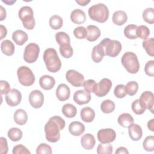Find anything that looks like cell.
Returning <instances> with one entry per match:
<instances>
[{
	"label": "cell",
	"mask_w": 154,
	"mask_h": 154,
	"mask_svg": "<svg viewBox=\"0 0 154 154\" xmlns=\"http://www.w3.org/2000/svg\"><path fill=\"white\" fill-rule=\"evenodd\" d=\"M121 62L126 70L132 74L137 73L140 69V63L136 54L132 52H126L122 57Z\"/></svg>",
	"instance_id": "obj_4"
},
{
	"label": "cell",
	"mask_w": 154,
	"mask_h": 154,
	"mask_svg": "<svg viewBox=\"0 0 154 154\" xmlns=\"http://www.w3.org/2000/svg\"><path fill=\"white\" fill-rule=\"evenodd\" d=\"M13 154H30V151L24 146L18 144L15 146L12 151Z\"/></svg>",
	"instance_id": "obj_48"
},
{
	"label": "cell",
	"mask_w": 154,
	"mask_h": 154,
	"mask_svg": "<svg viewBox=\"0 0 154 154\" xmlns=\"http://www.w3.org/2000/svg\"><path fill=\"white\" fill-rule=\"evenodd\" d=\"M22 131L17 128H12L7 132V135L12 141H17L22 137Z\"/></svg>",
	"instance_id": "obj_32"
},
{
	"label": "cell",
	"mask_w": 154,
	"mask_h": 154,
	"mask_svg": "<svg viewBox=\"0 0 154 154\" xmlns=\"http://www.w3.org/2000/svg\"><path fill=\"white\" fill-rule=\"evenodd\" d=\"M70 94V90L69 87L65 84H60L56 89V96L60 101H65L67 100Z\"/></svg>",
	"instance_id": "obj_16"
},
{
	"label": "cell",
	"mask_w": 154,
	"mask_h": 154,
	"mask_svg": "<svg viewBox=\"0 0 154 154\" xmlns=\"http://www.w3.org/2000/svg\"><path fill=\"white\" fill-rule=\"evenodd\" d=\"M132 109L133 111V112L137 114V115H140V114H142L144 112V111H146V108L141 105V103H140L139 99H136L132 103Z\"/></svg>",
	"instance_id": "obj_43"
},
{
	"label": "cell",
	"mask_w": 154,
	"mask_h": 154,
	"mask_svg": "<svg viewBox=\"0 0 154 154\" xmlns=\"http://www.w3.org/2000/svg\"><path fill=\"white\" fill-rule=\"evenodd\" d=\"M8 147L7 144V141L5 138H0V153L1 154H6L8 152Z\"/></svg>",
	"instance_id": "obj_50"
},
{
	"label": "cell",
	"mask_w": 154,
	"mask_h": 154,
	"mask_svg": "<svg viewBox=\"0 0 154 154\" xmlns=\"http://www.w3.org/2000/svg\"><path fill=\"white\" fill-rule=\"evenodd\" d=\"M40 52L38 45L35 43H30L26 45L23 53V59L28 63H32L37 61Z\"/></svg>",
	"instance_id": "obj_8"
},
{
	"label": "cell",
	"mask_w": 154,
	"mask_h": 154,
	"mask_svg": "<svg viewBox=\"0 0 154 154\" xmlns=\"http://www.w3.org/2000/svg\"><path fill=\"white\" fill-rule=\"evenodd\" d=\"M90 100V94L83 90H79L76 91L73 94V100L78 105L88 103Z\"/></svg>",
	"instance_id": "obj_15"
},
{
	"label": "cell",
	"mask_w": 154,
	"mask_h": 154,
	"mask_svg": "<svg viewBox=\"0 0 154 154\" xmlns=\"http://www.w3.org/2000/svg\"><path fill=\"white\" fill-rule=\"evenodd\" d=\"M119 124L124 128H128L134 123V119L129 113H123L120 114L117 119Z\"/></svg>",
	"instance_id": "obj_29"
},
{
	"label": "cell",
	"mask_w": 154,
	"mask_h": 154,
	"mask_svg": "<svg viewBox=\"0 0 154 154\" xmlns=\"http://www.w3.org/2000/svg\"><path fill=\"white\" fill-rule=\"evenodd\" d=\"M6 15L7 13L5 9L2 5H0V20L2 21L5 19L6 17Z\"/></svg>",
	"instance_id": "obj_53"
},
{
	"label": "cell",
	"mask_w": 154,
	"mask_h": 154,
	"mask_svg": "<svg viewBox=\"0 0 154 154\" xmlns=\"http://www.w3.org/2000/svg\"><path fill=\"white\" fill-rule=\"evenodd\" d=\"M143 47L146 50L147 54L153 57L154 55V40L153 38H149L144 40L142 43Z\"/></svg>",
	"instance_id": "obj_33"
},
{
	"label": "cell",
	"mask_w": 154,
	"mask_h": 154,
	"mask_svg": "<svg viewBox=\"0 0 154 154\" xmlns=\"http://www.w3.org/2000/svg\"><path fill=\"white\" fill-rule=\"evenodd\" d=\"M143 18L145 22L149 24L154 23V9L153 8H147L143 12Z\"/></svg>",
	"instance_id": "obj_38"
},
{
	"label": "cell",
	"mask_w": 154,
	"mask_h": 154,
	"mask_svg": "<svg viewBox=\"0 0 154 154\" xmlns=\"http://www.w3.org/2000/svg\"><path fill=\"white\" fill-rule=\"evenodd\" d=\"M55 40L58 45H62L65 44H70V39L69 35L65 32L60 31L55 34Z\"/></svg>",
	"instance_id": "obj_36"
},
{
	"label": "cell",
	"mask_w": 154,
	"mask_h": 154,
	"mask_svg": "<svg viewBox=\"0 0 154 154\" xmlns=\"http://www.w3.org/2000/svg\"><path fill=\"white\" fill-rule=\"evenodd\" d=\"M0 31H1L0 40H2L4 37H5L7 35V30L6 28H5L4 25H0Z\"/></svg>",
	"instance_id": "obj_52"
},
{
	"label": "cell",
	"mask_w": 154,
	"mask_h": 154,
	"mask_svg": "<svg viewBox=\"0 0 154 154\" xmlns=\"http://www.w3.org/2000/svg\"><path fill=\"white\" fill-rule=\"evenodd\" d=\"M143 146L145 150L152 152L154 150V137L153 135L147 136L144 140Z\"/></svg>",
	"instance_id": "obj_41"
},
{
	"label": "cell",
	"mask_w": 154,
	"mask_h": 154,
	"mask_svg": "<svg viewBox=\"0 0 154 154\" xmlns=\"http://www.w3.org/2000/svg\"><path fill=\"white\" fill-rule=\"evenodd\" d=\"M90 0H76V2L81 6H85L88 3H90Z\"/></svg>",
	"instance_id": "obj_56"
},
{
	"label": "cell",
	"mask_w": 154,
	"mask_h": 154,
	"mask_svg": "<svg viewBox=\"0 0 154 154\" xmlns=\"http://www.w3.org/2000/svg\"><path fill=\"white\" fill-rule=\"evenodd\" d=\"M114 94L117 98L121 99L125 97L126 95L125 86L123 84L117 85L114 90Z\"/></svg>",
	"instance_id": "obj_46"
},
{
	"label": "cell",
	"mask_w": 154,
	"mask_h": 154,
	"mask_svg": "<svg viewBox=\"0 0 154 154\" xmlns=\"http://www.w3.org/2000/svg\"><path fill=\"white\" fill-rule=\"evenodd\" d=\"M39 84L43 89L49 90L55 85V80L52 76L45 75L40 77L39 79Z\"/></svg>",
	"instance_id": "obj_18"
},
{
	"label": "cell",
	"mask_w": 154,
	"mask_h": 154,
	"mask_svg": "<svg viewBox=\"0 0 154 154\" xmlns=\"http://www.w3.org/2000/svg\"><path fill=\"white\" fill-rule=\"evenodd\" d=\"M28 99L30 105L34 108L42 107L44 102L43 94L38 90L32 91L29 95Z\"/></svg>",
	"instance_id": "obj_13"
},
{
	"label": "cell",
	"mask_w": 154,
	"mask_h": 154,
	"mask_svg": "<svg viewBox=\"0 0 154 154\" xmlns=\"http://www.w3.org/2000/svg\"><path fill=\"white\" fill-rule=\"evenodd\" d=\"M103 48L105 55L111 57H117L122 50V44L116 40H111L109 38H105L100 43Z\"/></svg>",
	"instance_id": "obj_5"
},
{
	"label": "cell",
	"mask_w": 154,
	"mask_h": 154,
	"mask_svg": "<svg viewBox=\"0 0 154 154\" xmlns=\"http://www.w3.org/2000/svg\"><path fill=\"white\" fill-rule=\"evenodd\" d=\"M125 90L126 94L131 96H134L137 93L138 90V84L134 81L128 82L125 86Z\"/></svg>",
	"instance_id": "obj_39"
},
{
	"label": "cell",
	"mask_w": 154,
	"mask_h": 154,
	"mask_svg": "<svg viewBox=\"0 0 154 154\" xmlns=\"http://www.w3.org/2000/svg\"><path fill=\"white\" fill-rule=\"evenodd\" d=\"M1 49L4 54L7 56H11L14 52L15 47L10 40H5L1 43Z\"/></svg>",
	"instance_id": "obj_28"
},
{
	"label": "cell",
	"mask_w": 154,
	"mask_h": 154,
	"mask_svg": "<svg viewBox=\"0 0 154 154\" xmlns=\"http://www.w3.org/2000/svg\"><path fill=\"white\" fill-rule=\"evenodd\" d=\"M147 128L149 130L153 132L154 131V119H152L147 122Z\"/></svg>",
	"instance_id": "obj_55"
},
{
	"label": "cell",
	"mask_w": 154,
	"mask_h": 154,
	"mask_svg": "<svg viewBox=\"0 0 154 154\" xmlns=\"http://www.w3.org/2000/svg\"><path fill=\"white\" fill-rule=\"evenodd\" d=\"M71 20L76 24H82L86 20V16L84 11L81 9H75L70 14Z\"/></svg>",
	"instance_id": "obj_19"
},
{
	"label": "cell",
	"mask_w": 154,
	"mask_h": 154,
	"mask_svg": "<svg viewBox=\"0 0 154 154\" xmlns=\"http://www.w3.org/2000/svg\"><path fill=\"white\" fill-rule=\"evenodd\" d=\"M62 112L66 117L73 118L76 116L77 109L71 103H66L64 105L62 108Z\"/></svg>",
	"instance_id": "obj_30"
},
{
	"label": "cell",
	"mask_w": 154,
	"mask_h": 154,
	"mask_svg": "<svg viewBox=\"0 0 154 154\" xmlns=\"http://www.w3.org/2000/svg\"><path fill=\"white\" fill-rule=\"evenodd\" d=\"M150 35V30L145 25H140L137 28V37H140L143 40H146Z\"/></svg>",
	"instance_id": "obj_42"
},
{
	"label": "cell",
	"mask_w": 154,
	"mask_h": 154,
	"mask_svg": "<svg viewBox=\"0 0 154 154\" xmlns=\"http://www.w3.org/2000/svg\"><path fill=\"white\" fill-rule=\"evenodd\" d=\"M141 105L146 108L150 111L152 113L153 112L154 106V95L153 93L149 91L143 92L140 99H138Z\"/></svg>",
	"instance_id": "obj_12"
},
{
	"label": "cell",
	"mask_w": 154,
	"mask_h": 154,
	"mask_svg": "<svg viewBox=\"0 0 154 154\" xmlns=\"http://www.w3.org/2000/svg\"><path fill=\"white\" fill-rule=\"evenodd\" d=\"M81 143L85 149L91 150L94 147L96 143L95 138L91 134H85L81 137Z\"/></svg>",
	"instance_id": "obj_20"
},
{
	"label": "cell",
	"mask_w": 154,
	"mask_h": 154,
	"mask_svg": "<svg viewBox=\"0 0 154 154\" xmlns=\"http://www.w3.org/2000/svg\"><path fill=\"white\" fill-rule=\"evenodd\" d=\"M2 1L3 2H4L5 4H7V5H11L12 4H13L14 3H15L16 2V0H2Z\"/></svg>",
	"instance_id": "obj_57"
},
{
	"label": "cell",
	"mask_w": 154,
	"mask_h": 154,
	"mask_svg": "<svg viewBox=\"0 0 154 154\" xmlns=\"http://www.w3.org/2000/svg\"><path fill=\"white\" fill-rule=\"evenodd\" d=\"M22 100V94L17 89L11 90L5 96V101L10 106H16L19 105Z\"/></svg>",
	"instance_id": "obj_14"
},
{
	"label": "cell",
	"mask_w": 154,
	"mask_h": 154,
	"mask_svg": "<svg viewBox=\"0 0 154 154\" xmlns=\"http://www.w3.org/2000/svg\"><path fill=\"white\" fill-rule=\"evenodd\" d=\"M104 55V50L101 45L99 44L94 46L91 52V58L94 63L100 62Z\"/></svg>",
	"instance_id": "obj_25"
},
{
	"label": "cell",
	"mask_w": 154,
	"mask_h": 154,
	"mask_svg": "<svg viewBox=\"0 0 154 154\" xmlns=\"http://www.w3.org/2000/svg\"><path fill=\"white\" fill-rule=\"evenodd\" d=\"M19 19L22 22L23 26L27 29L31 30L35 26V19L34 13L31 7L29 6H23L20 8L18 12Z\"/></svg>",
	"instance_id": "obj_6"
},
{
	"label": "cell",
	"mask_w": 154,
	"mask_h": 154,
	"mask_svg": "<svg viewBox=\"0 0 154 154\" xmlns=\"http://www.w3.org/2000/svg\"><path fill=\"white\" fill-rule=\"evenodd\" d=\"M65 121L60 116L51 117L45 126V137L51 143H56L60 138V131L64 128Z\"/></svg>",
	"instance_id": "obj_1"
},
{
	"label": "cell",
	"mask_w": 154,
	"mask_h": 154,
	"mask_svg": "<svg viewBox=\"0 0 154 154\" xmlns=\"http://www.w3.org/2000/svg\"><path fill=\"white\" fill-rule=\"evenodd\" d=\"M52 152V151L51 147L46 143H41L38 146L36 149L37 154H51Z\"/></svg>",
	"instance_id": "obj_45"
},
{
	"label": "cell",
	"mask_w": 154,
	"mask_h": 154,
	"mask_svg": "<svg viewBox=\"0 0 154 154\" xmlns=\"http://www.w3.org/2000/svg\"><path fill=\"white\" fill-rule=\"evenodd\" d=\"M128 133L130 138L133 141H138L143 135V131L141 126L137 124L132 123L128 127Z\"/></svg>",
	"instance_id": "obj_17"
},
{
	"label": "cell",
	"mask_w": 154,
	"mask_h": 154,
	"mask_svg": "<svg viewBox=\"0 0 154 154\" xmlns=\"http://www.w3.org/2000/svg\"><path fill=\"white\" fill-rule=\"evenodd\" d=\"M90 19L99 23H104L109 17V10L106 5L99 3L91 6L88 11Z\"/></svg>",
	"instance_id": "obj_3"
},
{
	"label": "cell",
	"mask_w": 154,
	"mask_h": 154,
	"mask_svg": "<svg viewBox=\"0 0 154 154\" xmlns=\"http://www.w3.org/2000/svg\"><path fill=\"white\" fill-rule=\"evenodd\" d=\"M0 88L1 94H7L10 91V85L6 81L1 80L0 81Z\"/></svg>",
	"instance_id": "obj_51"
},
{
	"label": "cell",
	"mask_w": 154,
	"mask_h": 154,
	"mask_svg": "<svg viewBox=\"0 0 154 154\" xmlns=\"http://www.w3.org/2000/svg\"><path fill=\"white\" fill-rule=\"evenodd\" d=\"M80 116L82 120L84 122H91L95 117V112L94 109L90 107L86 106L81 110Z\"/></svg>",
	"instance_id": "obj_24"
},
{
	"label": "cell",
	"mask_w": 154,
	"mask_h": 154,
	"mask_svg": "<svg viewBox=\"0 0 154 154\" xmlns=\"http://www.w3.org/2000/svg\"><path fill=\"white\" fill-rule=\"evenodd\" d=\"M116 154H121V153H126L128 154L129 152L128 149L125 147H120L117 148V149L116 151Z\"/></svg>",
	"instance_id": "obj_54"
},
{
	"label": "cell",
	"mask_w": 154,
	"mask_h": 154,
	"mask_svg": "<svg viewBox=\"0 0 154 154\" xmlns=\"http://www.w3.org/2000/svg\"><path fill=\"white\" fill-rule=\"evenodd\" d=\"M69 130L72 135L74 136H79L85 131V126L84 124L80 122L74 121L70 123Z\"/></svg>",
	"instance_id": "obj_21"
},
{
	"label": "cell",
	"mask_w": 154,
	"mask_h": 154,
	"mask_svg": "<svg viewBox=\"0 0 154 154\" xmlns=\"http://www.w3.org/2000/svg\"><path fill=\"white\" fill-rule=\"evenodd\" d=\"M49 23L53 29H58L63 26V19L58 15H53L49 19Z\"/></svg>",
	"instance_id": "obj_34"
},
{
	"label": "cell",
	"mask_w": 154,
	"mask_h": 154,
	"mask_svg": "<svg viewBox=\"0 0 154 154\" xmlns=\"http://www.w3.org/2000/svg\"><path fill=\"white\" fill-rule=\"evenodd\" d=\"M12 38L16 45L22 46L28 40V37L25 31L18 29L13 32Z\"/></svg>",
	"instance_id": "obj_23"
},
{
	"label": "cell",
	"mask_w": 154,
	"mask_h": 154,
	"mask_svg": "<svg viewBox=\"0 0 154 154\" xmlns=\"http://www.w3.org/2000/svg\"><path fill=\"white\" fill-rule=\"evenodd\" d=\"M19 82L24 86H31L35 82V76L32 70L26 66L20 67L17 71Z\"/></svg>",
	"instance_id": "obj_7"
},
{
	"label": "cell",
	"mask_w": 154,
	"mask_h": 154,
	"mask_svg": "<svg viewBox=\"0 0 154 154\" xmlns=\"http://www.w3.org/2000/svg\"><path fill=\"white\" fill-rule=\"evenodd\" d=\"M14 120L19 125H25L28 120L26 112L23 109H17L14 114Z\"/></svg>",
	"instance_id": "obj_27"
},
{
	"label": "cell",
	"mask_w": 154,
	"mask_h": 154,
	"mask_svg": "<svg viewBox=\"0 0 154 154\" xmlns=\"http://www.w3.org/2000/svg\"><path fill=\"white\" fill-rule=\"evenodd\" d=\"M66 80L73 86L79 87L83 85L84 82V76L75 70H69L66 73Z\"/></svg>",
	"instance_id": "obj_10"
},
{
	"label": "cell",
	"mask_w": 154,
	"mask_h": 154,
	"mask_svg": "<svg viewBox=\"0 0 154 154\" xmlns=\"http://www.w3.org/2000/svg\"><path fill=\"white\" fill-rule=\"evenodd\" d=\"M100 109L103 112L109 114L113 112L114 110L115 104L111 100L106 99L102 102L100 105Z\"/></svg>",
	"instance_id": "obj_35"
},
{
	"label": "cell",
	"mask_w": 154,
	"mask_h": 154,
	"mask_svg": "<svg viewBox=\"0 0 154 154\" xmlns=\"http://www.w3.org/2000/svg\"><path fill=\"white\" fill-rule=\"evenodd\" d=\"M73 34L76 38L78 39H83L87 37V29L82 26H78L73 30Z\"/></svg>",
	"instance_id": "obj_44"
},
{
	"label": "cell",
	"mask_w": 154,
	"mask_h": 154,
	"mask_svg": "<svg viewBox=\"0 0 154 154\" xmlns=\"http://www.w3.org/2000/svg\"><path fill=\"white\" fill-rule=\"evenodd\" d=\"M144 71L146 75L150 76H154V61L150 60L147 61L144 67Z\"/></svg>",
	"instance_id": "obj_49"
},
{
	"label": "cell",
	"mask_w": 154,
	"mask_h": 154,
	"mask_svg": "<svg viewBox=\"0 0 154 154\" xmlns=\"http://www.w3.org/2000/svg\"><path fill=\"white\" fill-rule=\"evenodd\" d=\"M96 85V82L93 79H88L84 82L83 87L84 88L85 91L87 92L90 93L91 92L93 93V90L94 88V87Z\"/></svg>",
	"instance_id": "obj_47"
},
{
	"label": "cell",
	"mask_w": 154,
	"mask_h": 154,
	"mask_svg": "<svg viewBox=\"0 0 154 154\" xmlns=\"http://www.w3.org/2000/svg\"><path fill=\"white\" fill-rule=\"evenodd\" d=\"M43 60L48 71L56 73L61 67V60L57 51L54 48H48L43 53Z\"/></svg>",
	"instance_id": "obj_2"
},
{
	"label": "cell",
	"mask_w": 154,
	"mask_h": 154,
	"mask_svg": "<svg viewBox=\"0 0 154 154\" xmlns=\"http://www.w3.org/2000/svg\"><path fill=\"white\" fill-rule=\"evenodd\" d=\"M87 34L86 37V39L90 42L96 41L100 35V29L93 25H88L87 27Z\"/></svg>",
	"instance_id": "obj_22"
},
{
	"label": "cell",
	"mask_w": 154,
	"mask_h": 154,
	"mask_svg": "<svg viewBox=\"0 0 154 154\" xmlns=\"http://www.w3.org/2000/svg\"><path fill=\"white\" fill-rule=\"evenodd\" d=\"M112 22L117 25H122L126 22L128 16L125 11L118 10L115 11L112 14Z\"/></svg>",
	"instance_id": "obj_26"
},
{
	"label": "cell",
	"mask_w": 154,
	"mask_h": 154,
	"mask_svg": "<svg viewBox=\"0 0 154 154\" xmlns=\"http://www.w3.org/2000/svg\"><path fill=\"white\" fill-rule=\"evenodd\" d=\"M59 51L61 55L64 58H70L73 54V48L70 44H65V45H60Z\"/></svg>",
	"instance_id": "obj_37"
},
{
	"label": "cell",
	"mask_w": 154,
	"mask_h": 154,
	"mask_svg": "<svg viewBox=\"0 0 154 154\" xmlns=\"http://www.w3.org/2000/svg\"><path fill=\"white\" fill-rule=\"evenodd\" d=\"M112 150V146L109 143H100L97 147V153L98 154H111Z\"/></svg>",
	"instance_id": "obj_40"
},
{
	"label": "cell",
	"mask_w": 154,
	"mask_h": 154,
	"mask_svg": "<svg viewBox=\"0 0 154 154\" xmlns=\"http://www.w3.org/2000/svg\"><path fill=\"white\" fill-rule=\"evenodd\" d=\"M112 87V82L108 78L102 79L99 83H96L93 93L97 97H104L110 91Z\"/></svg>",
	"instance_id": "obj_9"
},
{
	"label": "cell",
	"mask_w": 154,
	"mask_h": 154,
	"mask_svg": "<svg viewBox=\"0 0 154 154\" xmlns=\"http://www.w3.org/2000/svg\"><path fill=\"white\" fill-rule=\"evenodd\" d=\"M97 137L100 143H109L116 140V134L112 129H102L98 131Z\"/></svg>",
	"instance_id": "obj_11"
},
{
	"label": "cell",
	"mask_w": 154,
	"mask_h": 154,
	"mask_svg": "<svg viewBox=\"0 0 154 154\" xmlns=\"http://www.w3.org/2000/svg\"><path fill=\"white\" fill-rule=\"evenodd\" d=\"M137 26L134 24L127 25L124 29V34L129 39L134 40L137 38Z\"/></svg>",
	"instance_id": "obj_31"
}]
</instances>
